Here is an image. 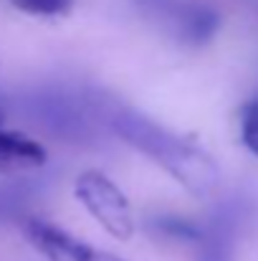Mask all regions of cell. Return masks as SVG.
<instances>
[{"instance_id": "cell-4", "label": "cell", "mask_w": 258, "mask_h": 261, "mask_svg": "<svg viewBox=\"0 0 258 261\" xmlns=\"http://www.w3.org/2000/svg\"><path fill=\"white\" fill-rule=\"evenodd\" d=\"M236 208H220L203 228L197 261H233L236 256Z\"/></svg>"}, {"instance_id": "cell-7", "label": "cell", "mask_w": 258, "mask_h": 261, "mask_svg": "<svg viewBox=\"0 0 258 261\" xmlns=\"http://www.w3.org/2000/svg\"><path fill=\"white\" fill-rule=\"evenodd\" d=\"M157 228L167 236H175V239H187V241H200L203 239V228H197L195 223H190L185 218H177V216L157 218Z\"/></svg>"}, {"instance_id": "cell-6", "label": "cell", "mask_w": 258, "mask_h": 261, "mask_svg": "<svg viewBox=\"0 0 258 261\" xmlns=\"http://www.w3.org/2000/svg\"><path fill=\"white\" fill-rule=\"evenodd\" d=\"M220 28V15L215 8L203 3H190L177 10V36L190 46L208 43Z\"/></svg>"}, {"instance_id": "cell-1", "label": "cell", "mask_w": 258, "mask_h": 261, "mask_svg": "<svg viewBox=\"0 0 258 261\" xmlns=\"http://www.w3.org/2000/svg\"><path fill=\"white\" fill-rule=\"evenodd\" d=\"M114 129L134 150L145 152L157 165H162V170H167L177 182H182L185 190H190L192 195L208 198L215 193L218 168L210 160V155H205L200 147L180 140L165 127H160L152 119H147L137 112H129V109L117 114Z\"/></svg>"}, {"instance_id": "cell-9", "label": "cell", "mask_w": 258, "mask_h": 261, "mask_svg": "<svg viewBox=\"0 0 258 261\" xmlns=\"http://www.w3.org/2000/svg\"><path fill=\"white\" fill-rule=\"evenodd\" d=\"M10 3L31 15H61L71 8L74 0H10Z\"/></svg>"}, {"instance_id": "cell-2", "label": "cell", "mask_w": 258, "mask_h": 261, "mask_svg": "<svg viewBox=\"0 0 258 261\" xmlns=\"http://www.w3.org/2000/svg\"><path fill=\"white\" fill-rule=\"evenodd\" d=\"M76 198L86 211L119 241L134 236V216L127 195L104 173L86 170L76 177Z\"/></svg>"}, {"instance_id": "cell-5", "label": "cell", "mask_w": 258, "mask_h": 261, "mask_svg": "<svg viewBox=\"0 0 258 261\" xmlns=\"http://www.w3.org/2000/svg\"><path fill=\"white\" fill-rule=\"evenodd\" d=\"M48 160L46 147L36 140L0 129V173H23L43 168Z\"/></svg>"}, {"instance_id": "cell-8", "label": "cell", "mask_w": 258, "mask_h": 261, "mask_svg": "<svg viewBox=\"0 0 258 261\" xmlns=\"http://www.w3.org/2000/svg\"><path fill=\"white\" fill-rule=\"evenodd\" d=\"M241 132H243V145L258 158V94L243 107Z\"/></svg>"}, {"instance_id": "cell-11", "label": "cell", "mask_w": 258, "mask_h": 261, "mask_svg": "<svg viewBox=\"0 0 258 261\" xmlns=\"http://www.w3.org/2000/svg\"><path fill=\"white\" fill-rule=\"evenodd\" d=\"M3 122H5V112L0 109V127H3Z\"/></svg>"}, {"instance_id": "cell-3", "label": "cell", "mask_w": 258, "mask_h": 261, "mask_svg": "<svg viewBox=\"0 0 258 261\" xmlns=\"http://www.w3.org/2000/svg\"><path fill=\"white\" fill-rule=\"evenodd\" d=\"M23 233L31 241V246L48 261H89L91 251H94V246L74 239L64 228H59L48 221H41V218L25 221Z\"/></svg>"}, {"instance_id": "cell-10", "label": "cell", "mask_w": 258, "mask_h": 261, "mask_svg": "<svg viewBox=\"0 0 258 261\" xmlns=\"http://www.w3.org/2000/svg\"><path fill=\"white\" fill-rule=\"evenodd\" d=\"M89 261H127V259H122V256H117V254H109V251H99V249H94L91 256H89Z\"/></svg>"}]
</instances>
